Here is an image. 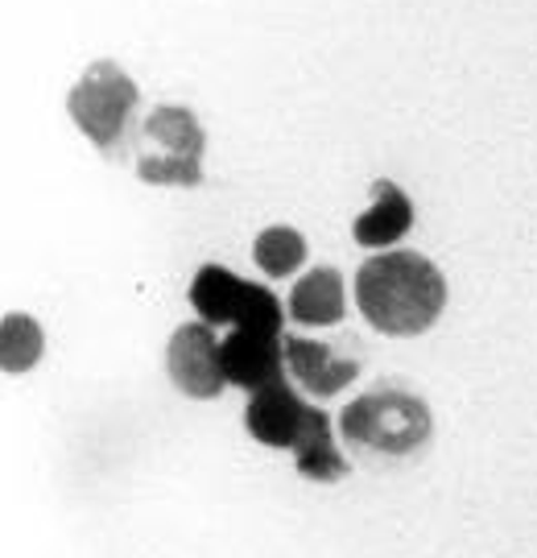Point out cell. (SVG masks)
<instances>
[{
    "instance_id": "obj_7",
    "label": "cell",
    "mask_w": 537,
    "mask_h": 558,
    "mask_svg": "<svg viewBox=\"0 0 537 558\" xmlns=\"http://www.w3.org/2000/svg\"><path fill=\"white\" fill-rule=\"evenodd\" d=\"M166 368H170V380L186 398H219L228 377H223L219 339L211 331V323H182L179 331L170 336V348H166Z\"/></svg>"
},
{
    "instance_id": "obj_9",
    "label": "cell",
    "mask_w": 537,
    "mask_h": 558,
    "mask_svg": "<svg viewBox=\"0 0 537 558\" xmlns=\"http://www.w3.org/2000/svg\"><path fill=\"white\" fill-rule=\"evenodd\" d=\"M281 343H285L290 373L315 398H335L347 380H356L359 364L352 356H339L335 343H315V339H302V336H281Z\"/></svg>"
},
{
    "instance_id": "obj_11",
    "label": "cell",
    "mask_w": 537,
    "mask_h": 558,
    "mask_svg": "<svg viewBox=\"0 0 537 558\" xmlns=\"http://www.w3.org/2000/svg\"><path fill=\"white\" fill-rule=\"evenodd\" d=\"M290 319L315 323V327H331L343 319V278L339 269H310L290 290Z\"/></svg>"
},
{
    "instance_id": "obj_8",
    "label": "cell",
    "mask_w": 537,
    "mask_h": 558,
    "mask_svg": "<svg viewBox=\"0 0 537 558\" xmlns=\"http://www.w3.org/2000/svg\"><path fill=\"white\" fill-rule=\"evenodd\" d=\"M219 360H223V377H228V385L257 393V389H265V385L281 380L285 343H281V331H265V327H232V336L219 339Z\"/></svg>"
},
{
    "instance_id": "obj_10",
    "label": "cell",
    "mask_w": 537,
    "mask_h": 558,
    "mask_svg": "<svg viewBox=\"0 0 537 558\" xmlns=\"http://www.w3.org/2000/svg\"><path fill=\"white\" fill-rule=\"evenodd\" d=\"M410 223H414V203L401 195L398 182L380 179L373 182V207L352 223V236L364 248H389L410 232Z\"/></svg>"
},
{
    "instance_id": "obj_6",
    "label": "cell",
    "mask_w": 537,
    "mask_h": 558,
    "mask_svg": "<svg viewBox=\"0 0 537 558\" xmlns=\"http://www.w3.org/2000/svg\"><path fill=\"white\" fill-rule=\"evenodd\" d=\"M191 306L211 327H265V331H281V302L257 286V281L236 278L223 265H203L195 281H191Z\"/></svg>"
},
{
    "instance_id": "obj_5",
    "label": "cell",
    "mask_w": 537,
    "mask_h": 558,
    "mask_svg": "<svg viewBox=\"0 0 537 558\" xmlns=\"http://www.w3.org/2000/svg\"><path fill=\"white\" fill-rule=\"evenodd\" d=\"M203 137L199 120L186 108H154L145 120V154L141 179L154 186H199L203 182Z\"/></svg>"
},
{
    "instance_id": "obj_2",
    "label": "cell",
    "mask_w": 537,
    "mask_h": 558,
    "mask_svg": "<svg viewBox=\"0 0 537 558\" xmlns=\"http://www.w3.org/2000/svg\"><path fill=\"white\" fill-rule=\"evenodd\" d=\"M244 426L265 447L294 451V463L306 480L331 484V480L347 476V459L339 456L335 439H331V418L315 405H306L285 377L248 398Z\"/></svg>"
},
{
    "instance_id": "obj_3",
    "label": "cell",
    "mask_w": 537,
    "mask_h": 558,
    "mask_svg": "<svg viewBox=\"0 0 537 558\" xmlns=\"http://www.w3.org/2000/svg\"><path fill=\"white\" fill-rule=\"evenodd\" d=\"M339 430L343 439L368 447V451H385V456H410L426 447L435 422H430V405L405 389H377L356 398L343 414H339Z\"/></svg>"
},
{
    "instance_id": "obj_1",
    "label": "cell",
    "mask_w": 537,
    "mask_h": 558,
    "mask_svg": "<svg viewBox=\"0 0 537 558\" xmlns=\"http://www.w3.org/2000/svg\"><path fill=\"white\" fill-rule=\"evenodd\" d=\"M356 306L385 336H422L447 306V278L438 274L435 260L393 248L359 265Z\"/></svg>"
},
{
    "instance_id": "obj_13",
    "label": "cell",
    "mask_w": 537,
    "mask_h": 558,
    "mask_svg": "<svg viewBox=\"0 0 537 558\" xmlns=\"http://www.w3.org/2000/svg\"><path fill=\"white\" fill-rule=\"evenodd\" d=\"M253 257H257V265L269 278H290L302 260H306V240H302V232L278 223V228H265L257 236Z\"/></svg>"
},
{
    "instance_id": "obj_12",
    "label": "cell",
    "mask_w": 537,
    "mask_h": 558,
    "mask_svg": "<svg viewBox=\"0 0 537 558\" xmlns=\"http://www.w3.org/2000/svg\"><path fill=\"white\" fill-rule=\"evenodd\" d=\"M0 356H4V373H25V368H34L41 360V348H46V339H41V327L29 315H4L0 323Z\"/></svg>"
},
{
    "instance_id": "obj_4",
    "label": "cell",
    "mask_w": 537,
    "mask_h": 558,
    "mask_svg": "<svg viewBox=\"0 0 537 558\" xmlns=\"http://www.w3.org/2000/svg\"><path fill=\"white\" fill-rule=\"evenodd\" d=\"M137 100H141L137 83L129 80L117 62H96L75 83L66 108H71V120L112 158V154H120V145H124V133H129V120H133Z\"/></svg>"
}]
</instances>
